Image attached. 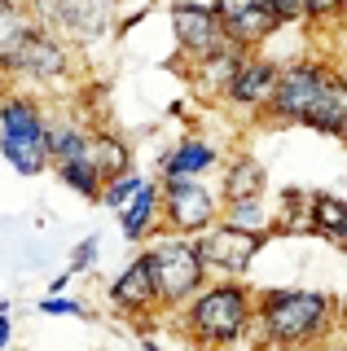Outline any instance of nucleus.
I'll return each instance as SVG.
<instances>
[{
	"mask_svg": "<svg viewBox=\"0 0 347 351\" xmlns=\"http://www.w3.org/2000/svg\"><path fill=\"white\" fill-rule=\"evenodd\" d=\"M339 250H343V259H347V241H343V246H339Z\"/></svg>",
	"mask_w": 347,
	"mask_h": 351,
	"instance_id": "38",
	"label": "nucleus"
},
{
	"mask_svg": "<svg viewBox=\"0 0 347 351\" xmlns=\"http://www.w3.org/2000/svg\"><path fill=\"white\" fill-rule=\"evenodd\" d=\"M9 338H14V316H9V303H0V351L9 347Z\"/></svg>",
	"mask_w": 347,
	"mask_h": 351,
	"instance_id": "31",
	"label": "nucleus"
},
{
	"mask_svg": "<svg viewBox=\"0 0 347 351\" xmlns=\"http://www.w3.org/2000/svg\"><path fill=\"white\" fill-rule=\"evenodd\" d=\"M251 5H259V0H211V9L220 14V22L233 18V14H242V9H251Z\"/></svg>",
	"mask_w": 347,
	"mask_h": 351,
	"instance_id": "30",
	"label": "nucleus"
},
{
	"mask_svg": "<svg viewBox=\"0 0 347 351\" xmlns=\"http://www.w3.org/2000/svg\"><path fill=\"white\" fill-rule=\"evenodd\" d=\"M88 123L80 119H49V167L53 162H67V158H80L84 145H88Z\"/></svg>",
	"mask_w": 347,
	"mask_h": 351,
	"instance_id": "23",
	"label": "nucleus"
},
{
	"mask_svg": "<svg viewBox=\"0 0 347 351\" xmlns=\"http://www.w3.org/2000/svg\"><path fill=\"white\" fill-rule=\"evenodd\" d=\"M339 27H347V18H343V22H339Z\"/></svg>",
	"mask_w": 347,
	"mask_h": 351,
	"instance_id": "39",
	"label": "nucleus"
},
{
	"mask_svg": "<svg viewBox=\"0 0 347 351\" xmlns=\"http://www.w3.org/2000/svg\"><path fill=\"white\" fill-rule=\"evenodd\" d=\"M141 255H145V263H149V277H154L163 312H176L189 294H198L202 285L211 281V272H207V263H202L198 241L193 237L158 233V237H149V246L141 250Z\"/></svg>",
	"mask_w": 347,
	"mask_h": 351,
	"instance_id": "4",
	"label": "nucleus"
},
{
	"mask_svg": "<svg viewBox=\"0 0 347 351\" xmlns=\"http://www.w3.org/2000/svg\"><path fill=\"white\" fill-rule=\"evenodd\" d=\"M145 351H163V347L154 343V338H145Z\"/></svg>",
	"mask_w": 347,
	"mask_h": 351,
	"instance_id": "35",
	"label": "nucleus"
},
{
	"mask_svg": "<svg viewBox=\"0 0 347 351\" xmlns=\"http://www.w3.org/2000/svg\"><path fill=\"white\" fill-rule=\"evenodd\" d=\"M97 255H101V241H97V237H84L80 246L71 250V272H75V277H80V272H93L97 268Z\"/></svg>",
	"mask_w": 347,
	"mask_h": 351,
	"instance_id": "28",
	"label": "nucleus"
},
{
	"mask_svg": "<svg viewBox=\"0 0 347 351\" xmlns=\"http://www.w3.org/2000/svg\"><path fill=\"white\" fill-rule=\"evenodd\" d=\"M220 219L224 224H237V228H251V233H268L273 237V206L259 197H224L220 202Z\"/></svg>",
	"mask_w": 347,
	"mask_h": 351,
	"instance_id": "22",
	"label": "nucleus"
},
{
	"mask_svg": "<svg viewBox=\"0 0 347 351\" xmlns=\"http://www.w3.org/2000/svg\"><path fill=\"white\" fill-rule=\"evenodd\" d=\"M220 202L224 197H259L268 193V171L264 162L251 158V154H233L229 162H224V176H220Z\"/></svg>",
	"mask_w": 347,
	"mask_h": 351,
	"instance_id": "18",
	"label": "nucleus"
},
{
	"mask_svg": "<svg viewBox=\"0 0 347 351\" xmlns=\"http://www.w3.org/2000/svg\"><path fill=\"white\" fill-rule=\"evenodd\" d=\"M106 299H110V307L119 316H128V321H136V325L163 316V303H158V290H154V277H149L145 255H136L110 285H106Z\"/></svg>",
	"mask_w": 347,
	"mask_h": 351,
	"instance_id": "12",
	"label": "nucleus"
},
{
	"mask_svg": "<svg viewBox=\"0 0 347 351\" xmlns=\"http://www.w3.org/2000/svg\"><path fill=\"white\" fill-rule=\"evenodd\" d=\"M268 5L281 18V27H303V0H268Z\"/></svg>",
	"mask_w": 347,
	"mask_h": 351,
	"instance_id": "29",
	"label": "nucleus"
},
{
	"mask_svg": "<svg viewBox=\"0 0 347 351\" xmlns=\"http://www.w3.org/2000/svg\"><path fill=\"white\" fill-rule=\"evenodd\" d=\"M339 141H343V149H347V132H343V136H339Z\"/></svg>",
	"mask_w": 347,
	"mask_h": 351,
	"instance_id": "37",
	"label": "nucleus"
},
{
	"mask_svg": "<svg viewBox=\"0 0 347 351\" xmlns=\"http://www.w3.org/2000/svg\"><path fill=\"white\" fill-rule=\"evenodd\" d=\"M71 277H75L71 268L62 272V277H53V281H49V294H67V285H71Z\"/></svg>",
	"mask_w": 347,
	"mask_h": 351,
	"instance_id": "32",
	"label": "nucleus"
},
{
	"mask_svg": "<svg viewBox=\"0 0 347 351\" xmlns=\"http://www.w3.org/2000/svg\"><path fill=\"white\" fill-rule=\"evenodd\" d=\"M176 329L198 351H229L237 347L255 325V290L242 277L207 281L198 294H189L176 307Z\"/></svg>",
	"mask_w": 347,
	"mask_h": 351,
	"instance_id": "2",
	"label": "nucleus"
},
{
	"mask_svg": "<svg viewBox=\"0 0 347 351\" xmlns=\"http://www.w3.org/2000/svg\"><path fill=\"white\" fill-rule=\"evenodd\" d=\"M193 241H198V255H202L211 277H246L251 263L259 259V250L268 246V233H251V228L215 219V224L202 228Z\"/></svg>",
	"mask_w": 347,
	"mask_h": 351,
	"instance_id": "9",
	"label": "nucleus"
},
{
	"mask_svg": "<svg viewBox=\"0 0 347 351\" xmlns=\"http://www.w3.org/2000/svg\"><path fill=\"white\" fill-rule=\"evenodd\" d=\"M255 343L268 351H317L339 334V299L312 285L255 290Z\"/></svg>",
	"mask_w": 347,
	"mask_h": 351,
	"instance_id": "1",
	"label": "nucleus"
},
{
	"mask_svg": "<svg viewBox=\"0 0 347 351\" xmlns=\"http://www.w3.org/2000/svg\"><path fill=\"white\" fill-rule=\"evenodd\" d=\"M5 93H9V88H5V75H0V97H5Z\"/></svg>",
	"mask_w": 347,
	"mask_h": 351,
	"instance_id": "36",
	"label": "nucleus"
},
{
	"mask_svg": "<svg viewBox=\"0 0 347 351\" xmlns=\"http://www.w3.org/2000/svg\"><path fill=\"white\" fill-rule=\"evenodd\" d=\"M325 71H330V58H295V62H286L277 71V88H273V97H268L259 123L299 128L303 114H308V106H312V97H317V88H321V80H325Z\"/></svg>",
	"mask_w": 347,
	"mask_h": 351,
	"instance_id": "7",
	"label": "nucleus"
},
{
	"mask_svg": "<svg viewBox=\"0 0 347 351\" xmlns=\"http://www.w3.org/2000/svg\"><path fill=\"white\" fill-rule=\"evenodd\" d=\"M5 351H9V347H5Z\"/></svg>",
	"mask_w": 347,
	"mask_h": 351,
	"instance_id": "40",
	"label": "nucleus"
},
{
	"mask_svg": "<svg viewBox=\"0 0 347 351\" xmlns=\"http://www.w3.org/2000/svg\"><path fill=\"white\" fill-rule=\"evenodd\" d=\"M145 180H149V176H141L136 167H128V171H119V176H110V180L101 184V197H97V202H101L106 211H119V206H123V202H128V197H132Z\"/></svg>",
	"mask_w": 347,
	"mask_h": 351,
	"instance_id": "25",
	"label": "nucleus"
},
{
	"mask_svg": "<svg viewBox=\"0 0 347 351\" xmlns=\"http://www.w3.org/2000/svg\"><path fill=\"white\" fill-rule=\"evenodd\" d=\"M115 215H119V228H123V237L132 241V246H145L149 237H158V233H163V215H158V180H145L123 206H119Z\"/></svg>",
	"mask_w": 347,
	"mask_h": 351,
	"instance_id": "16",
	"label": "nucleus"
},
{
	"mask_svg": "<svg viewBox=\"0 0 347 351\" xmlns=\"http://www.w3.org/2000/svg\"><path fill=\"white\" fill-rule=\"evenodd\" d=\"M211 167H220L215 141H207L202 132H185V136L171 141V149L158 158V184L163 180H193V176H207Z\"/></svg>",
	"mask_w": 347,
	"mask_h": 351,
	"instance_id": "14",
	"label": "nucleus"
},
{
	"mask_svg": "<svg viewBox=\"0 0 347 351\" xmlns=\"http://www.w3.org/2000/svg\"><path fill=\"white\" fill-rule=\"evenodd\" d=\"M277 31H281V18L273 14L268 0H259V5L242 9V14L224 18V40L242 44V49H259V44H264L268 36H277Z\"/></svg>",
	"mask_w": 347,
	"mask_h": 351,
	"instance_id": "17",
	"label": "nucleus"
},
{
	"mask_svg": "<svg viewBox=\"0 0 347 351\" xmlns=\"http://www.w3.org/2000/svg\"><path fill=\"white\" fill-rule=\"evenodd\" d=\"M277 71H281V62L273 58H264L259 49H251L242 62H237V71H233V80L224 84V93H220V101L237 110V114H264V106H268V97H273V88H277Z\"/></svg>",
	"mask_w": 347,
	"mask_h": 351,
	"instance_id": "11",
	"label": "nucleus"
},
{
	"mask_svg": "<svg viewBox=\"0 0 347 351\" xmlns=\"http://www.w3.org/2000/svg\"><path fill=\"white\" fill-rule=\"evenodd\" d=\"M0 158L18 176L49 171V114L36 93L0 97Z\"/></svg>",
	"mask_w": 347,
	"mask_h": 351,
	"instance_id": "3",
	"label": "nucleus"
},
{
	"mask_svg": "<svg viewBox=\"0 0 347 351\" xmlns=\"http://www.w3.org/2000/svg\"><path fill=\"white\" fill-rule=\"evenodd\" d=\"M49 171L58 176V180L67 184L71 193H80L84 202H97V197H101V184H106V180L97 176V167L84 158V154H80V158H67V162H53Z\"/></svg>",
	"mask_w": 347,
	"mask_h": 351,
	"instance_id": "24",
	"label": "nucleus"
},
{
	"mask_svg": "<svg viewBox=\"0 0 347 351\" xmlns=\"http://www.w3.org/2000/svg\"><path fill=\"white\" fill-rule=\"evenodd\" d=\"M40 316H88V307L80 299H67V294H45L40 299Z\"/></svg>",
	"mask_w": 347,
	"mask_h": 351,
	"instance_id": "27",
	"label": "nucleus"
},
{
	"mask_svg": "<svg viewBox=\"0 0 347 351\" xmlns=\"http://www.w3.org/2000/svg\"><path fill=\"white\" fill-rule=\"evenodd\" d=\"M167 22H171V40H176L180 62H193L202 53H211L215 44H224V22L211 9V0H171Z\"/></svg>",
	"mask_w": 347,
	"mask_h": 351,
	"instance_id": "10",
	"label": "nucleus"
},
{
	"mask_svg": "<svg viewBox=\"0 0 347 351\" xmlns=\"http://www.w3.org/2000/svg\"><path fill=\"white\" fill-rule=\"evenodd\" d=\"M27 5L40 27L58 31L67 44L84 49V44H97L101 36L115 31L119 0H27Z\"/></svg>",
	"mask_w": 347,
	"mask_h": 351,
	"instance_id": "6",
	"label": "nucleus"
},
{
	"mask_svg": "<svg viewBox=\"0 0 347 351\" xmlns=\"http://www.w3.org/2000/svg\"><path fill=\"white\" fill-rule=\"evenodd\" d=\"M251 49H242V44H233V40H224V44H215L211 53H202V58H193L185 62L189 66V84L198 88V97H207V101H220V93H224V84L233 80V71H237V62L246 58Z\"/></svg>",
	"mask_w": 347,
	"mask_h": 351,
	"instance_id": "15",
	"label": "nucleus"
},
{
	"mask_svg": "<svg viewBox=\"0 0 347 351\" xmlns=\"http://www.w3.org/2000/svg\"><path fill=\"white\" fill-rule=\"evenodd\" d=\"M312 237L330 241V246H343L347 241V197L312 189Z\"/></svg>",
	"mask_w": 347,
	"mask_h": 351,
	"instance_id": "21",
	"label": "nucleus"
},
{
	"mask_svg": "<svg viewBox=\"0 0 347 351\" xmlns=\"http://www.w3.org/2000/svg\"><path fill=\"white\" fill-rule=\"evenodd\" d=\"M0 75H18L31 84H62L75 75V44L36 22L9 49H0Z\"/></svg>",
	"mask_w": 347,
	"mask_h": 351,
	"instance_id": "5",
	"label": "nucleus"
},
{
	"mask_svg": "<svg viewBox=\"0 0 347 351\" xmlns=\"http://www.w3.org/2000/svg\"><path fill=\"white\" fill-rule=\"evenodd\" d=\"M158 215H163V233L198 237L202 228H211L220 219V193L202 176H193V180H163L158 184Z\"/></svg>",
	"mask_w": 347,
	"mask_h": 351,
	"instance_id": "8",
	"label": "nucleus"
},
{
	"mask_svg": "<svg viewBox=\"0 0 347 351\" xmlns=\"http://www.w3.org/2000/svg\"><path fill=\"white\" fill-rule=\"evenodd\" d=\"M84 158L97 167V176H101V180H110V176H119V171L132 167V145H128L119 132L93 128V132H88V145H84Z\"/></svg>",
	"mask_w": 347,
	"mask_h": 351,
	"instance_id": "19",
	"label": "nucleus"
},
{
	"mask_svg": "<svg viewBox=\"0 0 347 351\" xmlns=\"http://www.w3.org/2000/svg\"><path fill=\"white\" fill-rule=\"evenodd\" d=\"M317 351H347V338H330V343H321Z\"/></svg>",
	"mask_w": 347,
	"mask_h": 351,
	"instance_id": "33",
	"label": "nucleus"
},
{
	"mask_svg": "<svg viewBox=\"0 0 347 351\" xmlns=\"http://www.w3.org/2000/svg\"><path fill=\"white\" fill-rule=\"evenodd\" d=\"M339 329H343V334H347V294H343V299H339Z\"/></svg>",
	"mask_w": 347,
	"mask_h": 351,
	"instance_id": "34",
	"label": "nucleus"
},
{
	"mask_svg": "<svg viewBox=\"0 0 347 351\" xmlns=\"http://www.w3.org/2000/svg\"><path fill=\"white\" fill-rule=\"evenodd\" d=\"M347 18V0H303V27H339Z\"/></svg>",
	"mask_w": 347,
	"mask_h": 351,
	"instance_id": "26",
	"label": "nucleus"
},
{
	"mask_svg": "<svg viewBox=\"0 0 347 351\" xmlns=\"http://www.w3.org/2000/svg\"><path fill=\"white\" fill-rule=\"evenodd\" d=\"M273 233H281V237L312 233V189H299V184L281 189L277 206H273Z\"/></svg>",
	"mask_w": 347,
	"mask_h": 351,
	"instance_id": "20",
	"label": "nucleus"
},
{
	"mask_svg": "<svg viewBox=\"0 0 347 351\" xmlns=\"http://www.w3.org/2000/svg\"><path fill=\"white\" fill-rule=\"evenodd\" d=\"M299 128L334 136V141L347 132V66L330 62V71H325V80H321V88H317V97H312V106H308V114H303Z\"/></svg>",
	"mask_w": 347,
	"mask_h": 351,
	"instance_id": "13",
	"label": "nucleus"
}]
</instances>
